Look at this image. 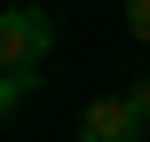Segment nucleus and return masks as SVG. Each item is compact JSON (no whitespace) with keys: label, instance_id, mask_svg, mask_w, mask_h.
I'll use <instances>...</instances> for the list:
<instances>
[{"label":"nucleus","instance_id":"4","mask_svg":"<svg viewBox=\"0 0 150 142\" xmlns=\"http://www.w3.org/2000/svg\"><path fill=\"white\" fill-rule=\"evenodd\" d=\"M127 95H134V111H142V126H150V71L134 79V87H127Z\"/></svg>","mask_w":150,"mask_h":142},{"label":"nucleus","instance_id":"1","mask_svg":"<svg viewBox=\"0 0 150 142\" xmlns=\"http://www.w3.org/2000/svg\"><path fill=\"white\" fill-rule=\"evenodd\" d=\"M47 47H55V16L47 8H32V0H8V16H0V111H16L24 103V87L40 79V63H47Z\"/></svg>","mask_w":150,"mask_h":142},{"label":"nucleus","instance_id":"2","mask_svg":"<svg viewBox=\"0 0 150 142\" xmlns=\"http://www.w3.org/2000/svg\"><path fill=\"white\" fill-rule=\"evenodd\" d=\"M142 111H134V95H95L87 111H79V142H142Z\"/></svg>","mask_w":150,"mask_h":142},{"label":"nucleus","instance_id":"3","mask_svg":"<svg viewBox=\"0 0 150 142\" xmlns=\"http://www.w3.org/2000/svg\"><path fill=\"white\" fill-rule=\"evenodd\" d=\"M127 32H134V40L150 47V0H127Z\"/></svg>","mask_w":150,"mask_h":142}]
</instances>
